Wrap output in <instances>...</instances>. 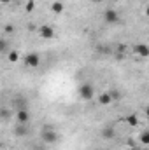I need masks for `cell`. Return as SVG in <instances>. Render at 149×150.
I'll return each mask as SVG.
<instances>
[{
    "instance_id": "277c9868",
    "label": "cell",
    "mask_w": 149,
    "mask_h": 150,
    "mask_svg": "<svg viewBox=\"0 0 149 150\" xmlns=\"http://www.w3.org/2000/svg\"><path fill=\"white\" fill-rule=\"evenodd\" d=\"M104 21L109 23V25L117 23V21H119V14H117V11H114V9H105V11H104Z\"/></svg>"
},
{
    "instance_id": "ba28073f",
    "label": "cell",
    "mask_w": 149,
    "mask_h": 150,
    "mask_svg": "<svg viewBox=\"0 0 149 150\" xmlns=\"http://www.w3.org/2000/svg\"><path fill=\"white\" fill-rule=\"evenodd\" d=\"M51 11H53L54 14H62V12H65V4L60 2V0H56V2L51 4Z\"/></svg>"
},
{
    "instance_id": "5bb4252c",
    "label": "cell",
    "mask_w": 149,
    "mask_h": 150,
    "mask_svg": "<svg viewBox=\"0 0 149 150\" xmlns=\"http://www.w3.org/2000/svg\"><path fill=\"white\" fill-rule=\"evenodd\" d=\"M140 143H142V145H149V133L148 131H144V133L140 134Z\"/></svg>"
},
{
    "instance_id": "9a60e30c",
    "label": "cell",
    "mask_w": 149,
    "mask_h": 150,
    "mask_svg": "<svg viewBox=\"0 0 149 150\" xmlns=\"http://www.w3.org/2000/svg\"><path fill=\"white\" fill-rule=\"evenodd\" d=\"M7 47H9L7 40H5V38H0V52H5V51H7Z\"/></svg>"
},
{
    "instance_id": "cb8c5ba5",
    "label": "cell",
    "mask_w": 149,
    "mask_h": 150,
    "mask_svg": "<svg viewBox=\"0 0 149 150\" xmlns=\"http://www.w3.org/2000/svg\"><path fill=\"white\" fill-rule=\"evenodd\" d=\"M111 2H117V0H111Z\"/></svg>"
},
{
    "instance_id": "30bf717a",
    "label": "cell",
    "mask_w": 149,
    "mask_h": 150,
    "mask_svg": "<svg viewBox=\"0 0 149 150\" xmlns=\"http://www.w3.org/2000/svg\"><path fill=\"white\" fill-rule=\"evenodd\" d=\"M98 103H100V105H104V107H105V105H111V103H112L111 94H109V93H102V94L98 96Z\"/></svg>"
},
{
    "instance_id": "7c38bea8",
    "label": "cell",
    "mask_w": 149,
    "mask_h": 150,
    "mask_svg": "<svg viewBox=\"0 0 149 150\" xmlns=\"http://www.w3.org/2000/svg\"><path fill=\"white\" fill-rule=\"evenodd\" d=\"M102 136H104V140H112V138L116 136V131H114L112 127H105V129L102 131Z\"/></svg>"
},
{
    "instance_id": "5b68a950",
    "label": "cell",
    "mask_w": 149,
    "mask_h": 150,
    "mask_svg": "<svg viewBox=\"0 0 149 150\" xmlns=\"http://www.w3.org/2000/svg\"><path fill=\"white\" fill-rule=\"evenodd\" d=\"M39 35L42 38H46V40H51V38L54 37V28L49 26V25H42L39 28Z\"/></svg>"
},
{
    "instance_id": "4fadbf2b",
    "label": "cell",
    "mask_w": 149,
    "mask_h": 150,
    "mask_svg": "<svg viewBox=\"0 0 149 150\" xmlns=\"http://www.w3.org/2000/svg\"><path fill=\"white\" fill-rule=\"evenodd\" d=\"M7 58H9L11 63H18V59H19V52H18V51H9Z\"/></svg>"
},
{
    "instance_id": "2e32d148",
    "label": "cell",
    "mask_w": 149,
    "mask_h": 150,
    "mask_svg": "<svg viewBox=\"0 0 149 150\" xmlns=\"http://www.w3.org/2000/svg\"><path fill=\"white\" fill-rule=\"evenodd\" d=\"M9 115H11V112L7 110V108H0V119H9Z\"/></svg>"
},
{
    "instance_id": "d4e9b609",
    "label": "cell",
    "mask_w": 149,
    "mask_h": 150,
    "mask_svg": "<svg viewBox=\"0 0 149 150\" xmlns=\"http://www.w3.org/2000/svg\"><path fill=\"white\" fill-rule=\"evenodd\" d=\"M39 150H46V149H39Z\"/></svg>"
},
{
    "instance_id": "9c48e42d",
    "label": "cell",
    "mask_w": 149,
    "mask_h": 150,
    "mask_svg": "<svg viewBox=\"0 0 149 150\" xmlns=\"http://www.w3.org/2000/svg\"><path fill=\"white\" fill-rule=\"evenodd\" d=\"M14 134H16V136H27V134H28V127H27V124H18L16 129H14Z\"/></svg>"
},
{
    "instance_id": "52a82bcc",
    "label": "cell",
    "mask_w": 149,
    "mask_h": 150,
    "mask_svg": "<svg viewBox=\"0 0 149 150\" xmlns=\"http://www.w3.org/2000/svg\"><path fill=\"white\" fill-rule=\"evenodd\" d=\"M16 119H18V124H27L30 120V113L27 108H19L18 113H16Z\"/></svg>"
},
{
    "instance_id": "8fae6325",
    "label": "cell",
    "mask_w": 149,
    "mask_h": 150,
    "mask_svg": "<svg viewBox=\"0 0 149 150\" xmlns=\"http://www.w3.org/2000/svg\"><path fill=\"white\" fill-rule=\"evenodd\" d=\"M126 122H128L130 127H137V126H139V117H137L135 113H130V115L126 117Z\"/></svg>"
},
{
    "instance_id": "6da1fadb",
    "label": "cell",
    "mask_w": 149,
    "mask_h": 150,
    "mask_svg": "<svg viewBox=\"0 0 149 150\" xmlns=\"http://www.w3.org/2000/svg\"><path fill=\"white\" fill-rule=\"evenodd\" d=\"M79 96H81L82 100H86V101L93 100V96H95V87H93L91 84H88V82L81 84V86H79Z\"/></svg>"
},
{
    "instance_id": "7402d4cb",
    "label": "cell",
    "mask_w": 149,
    "mask_h": 150,
    "mask_svg": "<svg viewBox=\"0 0 149 150\" xmlns=\"http://www.w3.org/2000/svg\"><path fill=\"white\" fill-rule=\"evenodd\" d=\"M93 2H95V4H100V2H104V0H93Z\"/></svg>"
},
{
    "instance_id": "7a4b0ae2",
    "label": "cell",
    "mask_w": 149,
    "mask_h": 150,
    "mask_svg": "<svg viewBox=\"0 0 149 150\" xmlns=\"http://www.w3.org/2000/svg\"><path fill=\"white\" fill-rule=\"evenodd\" d=\"M42 142L47 143V145H53L58 142V133L54 129H44L42 131Z\"/></svg>"
},
{
    "instance_id": "44dd1931",
    "label": "cell",
    "mask_w": 149,
    "mask_h": 150,
    "mask_svg": "<svg viewBox=\"0 0 149 150\" xmlns=\"http://www.w3.org/2000/svg\"><path fill=\"white\" fill-rule=\"evenodd\" d=\"M11 0H0V4H9Z\"/></svg>"
},
{
    "instance_id": "d6986e66",
    "label": "cell",
    "mask_w": 149,
    "mask_h": 150,
    "mask_svg": "<svg viewBox=\"0 0 149 150\" xmlns=\"http://www.w3.org/2000/svg\"><path fill=\"white\" fill-rule=\"evenodd\" d=\"M109 94H111V98H112V100H119V98H121V94H119L117 91H111Z\"/></svg>"
},
{
    "instance_id": "e0dca14e",
    "label": "cell",
    "mask_w": 149,
    "mask_h": 150,
    "mask_svg": "<svg viewBox=\"0 0 149 150\" xmlns=\"http://www.w3.org/2000/svg\"><path fill=\"white\" fill-rule=\"evenodd\" d=\"M34 7H35V0H28V4H27V12H32Z\"/></svg>"
},
{
    "instance_id": "8992f818",
    "label": "cell",
    "mask_w": 149,
    "mask_h": 150,
    "mask_svg": "<svg viewBox=\"0 0 149 150\" xmlns=\"http://www.w3.org/2000/svg\"><path fill=\"white\" fill-rule=\"evenodd\" d=\"M133 52H135V54H139V56H142V58H148V56H149L148 44H137V45H133Z\"/></svg>"
},
{
    "instance_id": "ffe728a7",
    "label": "cell",
    "mask_w": 149,
    "mask_h": 150,
    "mask_svg": "<svg viewBox=\"0 0 149 150\" xmlns=\"http://www.w3.org/2000/svg\"><path fill=\"white\" fill-rule=\"evenodd\" d=\"M125 49H126V45H125V44H119V45H117V54H123Z\"/></svg>"
},
{
    "instance_id": "603a6c76",
    "label": "cell",
    "mask_w": 149,
    "mask_h": 150,
    "mask_svg": "<svg viewBox=\"0 0 149 150\" xmlns=\"http://www.w3.org/2000/svg\"><path fill=\"white\" fill-rule=\"evenodd\" d=\"M128 150H137V149H135V147H130V149H128Z\"/></svg>"
},
{
    "instance_id": "ac0fdd59",
    "label": "cell",
    "mask_w": 149,
    "mask_h": 150,
    "mask_svg": "<svg viewBox=\"0 0 149 150\" xmlns=\"http://www.w3.org/2000/svg\"><path fill=\"white\" fill-rule=\"evenodd\" d=\"M4 32H5V33H12V32H14V26H12V25H5V26H4Z\"/></svg>"
},
{
    "instance_id": "3957f363",
    "label": "cell",
    "mask_w": 149,
    "mask_h": 150,
    "mask_svg": "<svg viewBox=\"0 0 149 150\" xmlns=\"http://www.w3.org/2000/svg\"><path fill=\"white\" fill-rule=\"evenodd\" d=\"M25 65L27 67H30V68H37L39 65H40V56H39L37 52H28L27 56H25Z\"/></svg>"
}]
</instances>
